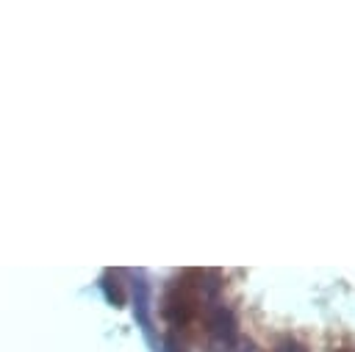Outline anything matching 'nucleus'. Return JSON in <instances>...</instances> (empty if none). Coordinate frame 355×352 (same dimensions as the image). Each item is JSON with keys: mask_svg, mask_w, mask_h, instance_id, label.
Segmentation results:
<instances>
[{"mask_svg": "<svg viewBox=\"0 0 355 352\" xmlns=\"http://www.w3.org/2000/svg\"><path fill=\"white\" fill-rule=\"evenodd\" d=\"M277 352H305L300 344H294V341H286V344H280V349Z\"/></svg>", "mask_w": 355, "mask_h": 352, "instance_id": "nucleus-1", "label": "nucleus"}]
</instances>
